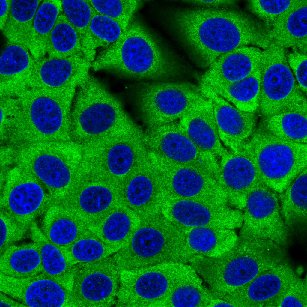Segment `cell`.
I'll return each instance as SVG.
<instances>
[{
    "mask_svg": "<svg viewBox=\"0 0 307 307\" xmlns=\"http://www.w3.org/2000/svg\"><path fill=\"white\" fill-rule=\"evenodd\" d=\"M71 117V122L90 134L103 133L118 125L134 126L121 100L90 72L76 86Z\"/></svg>",
    "mask_w": 307,
    "mask_h": 307,
    "instance_id": "8992f818",
    "label": "cell"
},
{
    "mask_svg": "<svg viewBox=\"0 0 307 307\" xmlns=\"http://www.w3.org/2000/svg\"><path fill=\"white\" fill-rule=\"evenodd\" d=\"M12 0H0V28L2 31L8 19Z\"/></svg>",
    "mask_w": 307,
    "mask_h": 307,
    "instance_id": "f907efd6",
    "label": "cell"
},
{
    "mask_svg": "<svg viewBox=\"0 0 307 307\" xmlns=\"http://www.w3.org/2000/svg\"><path fill=\"white\" fill-rule=\"evenodd\" d=\"M63 12L61 0H42L37 8L33 19V32L40 58L45 54L49 34Z\"/></svg>",
    "mask_w": 307,
    "mask_h": 307,
    "instance_id": "d590c367",
    "label": "cell"
},
{
    "mask_svg": "<svg viewBox=\"0 0 307 307\" xmlns=\"http://www.w3.org/2000/svg\"><path fill=\"white\" fill-rule=\"evenodd\" d=\"M263 51L258 47L245 46L223 54L207 68L199 83L218 85L246 77L260 67Z\"/></svg>",
    "mask_w": 307,
    "mask_h": 307,
    "instance_id": "44dd1931",
    "label": "cell"
},
{
    "mask_svg": "<svg viewBox=\"0 0 307 307\" xmlns=\"http://www.w3.org/2000/svg\"><path fill=\"white\" fill-rule=\"evenodd\" d=\"M1 186L0 210L27 229L54 202L35 177L17 165Z\"/></svg>",
    "mask_w": 307,
    "mask_h": 307,
    "instance_id": "30bf717a",
    "label": "cell"
},
{
    "mask_svg": "<svg viewBox=\"0 0 307 307\" xmlns=\"http://www.w3.org/2000/svg\"><path fill=\"white\" fill-rule=\"evenodd\" d=\"M120 271H129L169 262L185 263L179 230L163 233L153 225L142 226L112 255Z\"/></svg>",
    "mask_w": 307,
    "mask_h": 307,
    "instance_id": "9c48e42d",
    "label": "cell"
},
{
    "mask_svg": "<svg viewBox=\"0 0 307 307\" xmlns=\"http://www.w3.org/2000/svg\"><path fill=\"white\" fill-rule=\"evenodd\" d=\"M173 22L181 46L196 66L207 68L218 58L237 48L264 49L269 30L262 22L239 7H190L178 10Z\"/></svg>",
    "mask_w": 307,
    "mask_h": 307,
    "instance_id": "6da1fadb",
    "label": "cell"
},
{
    "mask_svg": "<svg viewBox=\"0 0 307 307\" xmlns=\"http://www.w3.org/2000/svg\"><path fill=\"white\" fill-rule=\"evenodd\" d=\"M239 236L268 239L285 247L291 242L280 213L278 193L262 182L248 196Z\"/></svg>",
    "mask_w": 307,
    "mask_h": 307,
    "instance_id": "4fadbf2b",
    "label": "cell"
},
{
    "mask_svg": "<svg viewBox=\"0 0 307 307\" xmlns=\"http://www.w3.org/2000/svg\"><path fill=\"white\" fill-rule=\"evenodd\" d=\"M78 83L63 88H30L17 97L23 119L13 136L18 144L60 142L61 133L71 123V109Z\"/></svg>",
    "mask_w": 307,
    "mask_h": 307,
    "instance_id": "3957f363",
    "label": "cell"
},
{
    "mask_svg": "<svg viewBox=\"0 0 307 307\" xmlns=\"http://www.w3.org/2000/svg\"><path fill=\"white\" fill-rule=\"evenodd\" d=\"M260 84L259 67L246 77L233 83L205 85L238 109L254 113L258 108Z\"/></svg>",
    "mask_w": 307,
    "mask_h": 307,
    "instance_id": "1f68e13d",
    "label": "cell"
},
{
    "mask_svg": "<svg viewBox=\"0 0 307 307\" xmlns=\"http://www.w3.org/2000/svg\"><path fill=\"white\" fill-rule=\"evenodd\" d=\"M299 278L285 263L263 272L222 299L236 307H272Z\"/></svg>",
    "mask_w": 307,
    "mask_h": 307,
    "instance_id": "2e32d148",
    "label": "cell"
},
{
    "mask_svg": "<svg viewBox=\"0 0 307 307\" xmlns=\"http://www.w3.org/2000/svg\"><path fill=\"white\" fill-rule=\"evenodd\" d=\"M287 53L273 42L263 50L258 108L264 117L307 108L306 97L289 66Z\"/></svg>",
    "mask_w": 307,
    "mask_h": 307,
    "instance_id": "52a82bcc",
    "label": "cell"
},
{
    "mask_svg": "<svg viewBox=\"0 0 307 307\" xmlns=\"http://www.w3.org/2000/svg\"><path fill=\"white\" fill-rule=\"evenodd\" d=\"M186 2L192 6L205 8H234L239 7V1L235 0H187Z\"/></svg>",
    "mask_w": 307,
    "mask_h": 307,
    "instance_id": "681fc988",
    "label": "cell"
},
{
    "mask_svg": "<svg viewBox=\"0 0 307 307\" xmlns=\"http://www.w3.org/2000/svg\"><path fill=\"white\" fill-rule=\"evenodd\" d=\"M307 0H298L270 26L271 42L307 54Z\"/></svg>",
    "mask_w": 307,
    "mask_h": 307,
    "instance_id": "d4e9b609",
    "label": "cell"
},
{
    "mask_svg": "<svg viewBox=\"0 0 307 307\" xmlns=\"http://www.w3.org/2000/svg\"><path fill=\"white\" fill-rule=\"evenodd\" d=\"M30 237L40 248L42 273L70 291L73 265L65 251L50 242L35 222L30 228Z\"/></svg>",
    "mask_w": 307,
    "mask_h": 307,
    "instance_id": "83f0119b",
    "label": "cell"
},
{
    "mask_svg": "<svg viewBox=\"0 0 307 307\" xmlns=\"http://www.w3.org/2000/svg\"><path fill=\"white\" fill-rule=\"evenodd\" d=\"M46 53L49 57L58 58L83 53L88 59L78 33L63 12L59 16L49 34Z\"/></svg>",
    "mask_w": 307,
    "mask_h": 307,
    "instance_id": "836d02e7",
    "label": "cell"
},
{
    "mask_svg": "<svg viewBox=\"0 0 307 307\" xmlns=\"http://www.w3.org/2000/svg\"><path fill=\"white\" fill-rule=\"evenodd\" d=\"M210 158L181 165L173 177L172 186L177 199L228 204L216 178L217 167Z\"/></svg>",
    "mask_w": 307,
    "mask_h": 307,
    "instance_id": "e0dca14e",
    "label": "cell"
},
{
    "mask_svg": "<svg viewBox=\"0 0 307 307\" xmlns=\"http://www.w3.org/2000/svg\"><path fill=\"white\" fill-rule=\"evenodd\" d=\"M97 12L117 22L124 31L135 13L142 4L141 1L128 0H88Z\"/></svg>",
    "mask_w": 307,
    "mask_h": 307,
    "instance_id": "f35d334b",
    "label": "cell"
},
{
    "mask_svg": "<svg viewBox=\"0 0 307 307\" xmlns=\"http://www.w3.org/2000/svg\"><path fill=\"white\" fill-rule=\"evenodd\" d=\"M67 202H53L41 216L40 228L52 243L65 250L77 239V229L71 219Z\"/></svg>",
    "mask_w": 307,
    "mask_h": 307,
    "instance_id": "4dcf8cb0",
    "label": "cell"
},
{
    "mask_svg": "<svg viewBox=\"0 0 307 307\" xmlns=\"http://www.w3.org/2000/svg\"><path fill=\"white\" fill-rule=\"evenodd\" d=\"M91 67L138 82L180 81L187 71L142 24L132 19L119 39L101 51Z\"/></svg>",
    "mask_w": 307,
    "mask_h": 307,
    "instance_id": "7a4b0ae2",
    "label": "cell"
},
{
    "mask_svg": "<svg viewBox=\"0 0 307 307\" xmlns=\"http://www.w3.org/2000/svg\"><path fill=\"white\" fill-rule=\"evenodd\" d=\"M0 273L15 278L33 276L42 272L40 252L35 242L13 244L0 253Z\"/></svg>",
    "mask_w": 307,
    "mask_h": 307,
    "instance_id": "f1b7e54d",
    "label": "cell"
},
{
    "mask_svg": "<svg viewBox=\"0 0 307 307\" xmlns=\"http://www.w3.org/2000/svg\"><path fill=\"white\" fill-rule=\"evenodd\" d=\"M28 229L0 210V253L22 239Z\"/></svg>",
    "mask_w": 307,
    "mask_h": 307,
    "instance_id": "bcb514c9",
    "label": "cell"
},
{
    "mask_svg": "<svg viewBox=\"0 0 307 307\" xmlns=\"http://www.w3.org/2000/svg\"><path fill=\"white\" fill-rule=\"evenodd\" d=\"M91 64L83 53L41 58L31 75L29 88L59 89L78 83L89 72Z\"/></svg>",
    "mask_w": 307,
    "mask_h": 307,
    "instance_id": "ffe728a7",
    "label": "cell"
},
{
    "mask_svg": "<svg viewBox=\"0 0 307 307\" xmlns=\"http://www.w3.org/2000/svg\"><path fill=\"white\" fill-rule=\"evenodd\" d=\"M133 160L131 148L124 144L116 145L111 148L108 155L107 163L111 172L116 175H124L129 171Z\"/></svg>",
    "mask_w": 307,
    "mask_h": 307,
    "instance_id": "f6af8a7d",
    "label": "cell"
},
{
    "mask_svg": "<svg viewBox=\"0 0 307 307\" xmlns=\"http://www.w3.org/2000/svg\"><path fill=\"white\" fill-rule=\"evenodd\" d=\"M120 272L112 255L74 265L70 292L73 307L115 305Z\"/></svg>",
    "mask_w": 307,
    "mask_h": 307,
    "instance_id": "8fae6325",
    "label": "cell"
},
{
    "mask_svg": "<svg viewBox=\"0 0 307 307\" xmlns=\"http://www.w3.org/2000/svg\"><path fill=\"white\" fill-rule=\"evenodd\" d=\"M207 307H236L235 306L223 299L215 297L207 305Z\"/></svg>",
    "mask_w": 307,
    "mask_h": 307,
    "instance_id": "f5cc1de1",
    "label": "cell"
},
{
    "mask_svg": "<svg viewBox=\"0 0 307 307\" xmlns=\"http://www.w3.org/2000/svg\"><path fill=\"white\" fill-rule=\"evenodd\" d=\"M216 178L225 192L229 205L243 210L247 197L262 182L254 163L243 145L222 157Z\"/></svg>",
    "mask_w": 307,
    "mask_h": 307,
    "instance_id": "9a60e30c",
    "label": "cell"
},
{
    "mask_svg": "<svg viewBox=\"0 0 307 307\" xmlns=\"http://www.w3.org/2000/svg\"><path fill=\"white\" fill-rule=\"evenodd\" d=\"M307 108L287 111L264 117L260 123L282 139L307 144Z\"/></svg>",
    "mask_w": 307,
    "mask_h": 307,
    "instance_id": "d6a6232c",
    "label": "cell"
},
{
    "mask_svg": "<svg viewBox=\"0 0 307 307\" xmlns=\"http://www.w3.org/2000/svg\"><path fill=\"white\" fill-rule=\"evenodd\" d=\"M178 226L221 227L235 230L243 223L242 210L226 203L177 199L171 209Z\"/></svg>",
    "mask_w": 307,
    "mask_h": 307,
    "instance_id": "ac0fdd59",
    "label": "cell"
},
{
    "mask_svg": "<svg viewBox=\"0 0 307 307\" xmlns=\"http://www.w3.org/2000/svg\"><path fill=\"white\" fill-rule=\"evenodd\" d=\"M0 300V307H28L1 291Z\"/></svg>",
    "mask_w": 307,
    "mask_h": 307,
    "instance_id": "816d5d0a",
    "label": "cell"
},
{
    "mask_svg": "<svg viewBox=\"0 0 307 307\" xmlns=\"http://www.w3.org/2000/svg\"><path fill=\"white\" fill-rule=\"evenodd\" d=\"M42 0H12L9 17L1 31L8 41L27 48L37 60L40 59L33 32V22Z\"/></svg>",
    "mask_w": 307,
    "mask_h": 307,
    "instance_id": "4316f807",
    "label": "cell"
},
{
    "mask_svg": "<svg viewBox=\"0 0 307 307\" xmlns=\"http://www.w3.org/2000/svg\"><path fill=\"white\" fill-rule=\"evenodd\" d=\"M205 96L180 119L181 125L203 153L222 157L227 152L221 143L211 103Z\"/></svg>",
    "mask_w": 307,
    "mask_h": 307,
    "instance_id": "603a6c76",
    "label": "cell"
},
{
    "mask_svg": "<svg viewBox=\"0 0 307 307\" xmlns=\"http://www.w3.org/2000/svg\"><path fill=\"white\" fill-rule=\"evenodd\" d=\"M120 249L103 240L85 237L77 239L64 251L74 265L100 260L112 255Z\"/></svg>",
    "mask_w": 307,
    "mask_h": 307,
    "instance_id": "8d00e7d4",
    "label": "cell"
},
{
    "mask_svg": "<svg viewBox=\"0 0 307 307\" xmlns=\"http://www.w3.org/2000/svg\"><path fill=\"white\" fill-rule=\"evenodd\" d=\"M199 86L211 103L214 117L221 141L234 150L244 144L257 126L254 113L241 111L224 99L210 87Z\"/></svg>",
    "mask_w": 307,
    "mask_h": 307,
    "instance_id": "d6986e66",
    "label": "cell"
},
{
    "mask_svg": "<svg viewBox=\"0 0 307 307\" xmlns=\"http://www.w3.org/2000/svg\"><path fill=\"white\" fill-rule=\"evenodd\" d=\"M112 199V192L109 189L100 186H92L82 192L79 203L85 212L94 214L106 209L111 204Z\"/></svg>",
    "mask_w": 307,
    "mask_h": 307,
    "instance_id": "7bdbcfd3",
    "label": "cell"
},
{
    "mask_svg": "<svg viewBox=\"0 0 307 307\" xmlns=\"http://www.w3.org/2000/svg\"><path fill=\"white\" fill-rule=\"evenodd\" d=\"M0 291L28 307H73L70 291L41 273L15 278L0 273Z\"/></svg>",
    "mask_w": 307,
    "mask_h": 307,
    "instance_id": "5bb4252c",
    "label": "cell"
},
{
    "mask_svg": "<svg viewBox=\"0 0 307 307\" xmlns=\"http://www.w3.org/2000/svg\"><path fill=\"white\" fill-rule=\"evenodd\" d=\"M60 142H37L17 147V165L37 178L54 202L68 199L67 187L71 174L62 157Z\"/></svg>",
    "mask_w": 307,
    "mask_h": 307,
    "instance_id": "7c38bea8",
    "label": "cell"
},
{
    "mask_svg": "<svg viewBox=\"0 0 307 307\" xmlns=\"http://www.w3.org/2000/svg\"><path fill=\"white\" fill-rule=\"evenodd\" d=\"M215 297L193 267L166 296L152 307H207Z\"/></svg>",
    "mask_w": 307,
    "mask_h": 307,
    "instance_id": "f546056e",
    "label": "cell"
},
{
    "mask_svg": "<svg viewBox=\"0 0 307 307\" xmlns=\"http://www.w3.org/2000/svg\"><path fill=\"white\" fill-rule=\"evenodd\" d=\"M90 31L96 48L114 43L125 31L116 21L96 11L91 21Z\"/></svg>",
    "mask_w": 307,
    "mask_h": 307,
    "instance_id": "60d3db41",
    "label": "cell"
},
{
    "mask_svg": "<svg viewBox=\"0 0 307 307\" xmlns=\"http://www.w3.org/2000/svg\"><path fill=\"white\" fill-rule=\"evenodd\" d=\"M261 181L278 194L284 191L307 167V145L286 141L260 123L244 144Z\"/></svg>",
    "mask_w": 307,
    "mask_h": 307,
    "instance_id": "277c9868",
    "label": "cell"
},
{
    "mask_svg": "<svg viewBox=\"0 0 307 307\" xmlns=\"http://www.w3.org/2000/svg\"><path fill=\"white\" fill-rule=\"evenodd\" d=\"M289 66L301 90L307 93V54L292 50L287 54Z\"/></svg>",
    "mask_w": 307,
    "mask_h": 307,
    "instance_id": "c3c4849f",
    "label": "cell"
},
{
    "mask_svg": "<svg viewBox=\"0 0 307 307\" xmlns=\"http://www.w3.org/2000/svg\"><path fill=\"white\" fill-rule=\"evenodd\" d=\"M130 94L137 115L152 125L180 119L205 97L199 85L180 81L138 82Z\"/></svg>",
    "mask_w": 307,
    "mask_h": 307,
    "instance_id": "5b68a950",
    "label": "cell"
},
{
    "mask_svg": "<svg viewBox=\"0 0 307 307\" xmlns=\"http://www.w3.org/2000/svg\"><path fill=\"white\" fill-rule=\"evenodd\" d=\"M37 60L25 47L7 41L1 54L0 97H17L28 89Z\"/></svg>",
    "mask_w": 307,
    "mask_h": 307,
    "instance_id": "7402d4cb",
    "label": "cell"
},
{
    "mask_svg": "<svg viewBox=\"0 0 307 307\" xmlns=\"http://www.w3.org/2000/svg\"><path fill=\"white\" fill-rule=\"evenodd\" d=\"M62 2L64 13L78 33L88 58L92 62L95 58L96 48L91 35L90 25L96 11L88 0Z\"/></svg>",
    "mask_w": 307,
    "mask_h": 307,
    "instance_id": "e575fe53",
    "label": "cell"
},
{
    "mask_svg": "<svg viewBox=\"0 0 307 307\" xmlns=\"http://www.w3.org/2000/svg\"><path fill=\"white\" fill-rule=\"evenodd\" d=\"M154 193L152 182L143 175L133 178L129 183L126 190L128 201L132 207L137 208L147 205L153 198Z\"/></svg>",
    "mask_w": 307,
    "mask_h": 307,
    "instance_id": "ee69618b",
    "label": "cell"
},
{
    "mask_svg": "<svg viewBox=\"0 0 307 307\" xmlns=\"http://www.w3.org/2000/svg\"><path fill=\"white\" fill-rule=\"evenodd\" d=\"M185 261L198 257H216L230 249L238 239L234 229L221 227H180Z\"/></svg>",
    "mask_w": 307,
    "mask_h": 307,
    "instance_id": "cb8c5ba5",
    "label": "cell"
},
{
    "mask_svg": "<svg viewBox=\"0 0 307 307\" xmlns=\"http://www.w3.org/2000/svg\"><path fill=\"white\" fill-rule=\"evenodd\" d=\"M298 0L246 1L245 10L265 23L270 28L282 15Z\"/></svg>",
    "mask_w": 307,
    "mask_h": 307,
    "instance_id": "ab89813d",
    "label": "cell"
},
{
    "mask_svg": "<svg viewBox=\"0 0 307 307\" xmlns=\"http://www.w3.org/2000/svg\"><path fill=\"white\" fill-rule=\"evenodd\" d=\"M280 213L291 236L306 233L307 167L282 193L278 194Z\"/></svg>",
    "mask_w": 307,
    "mask_h": 307,
    "instance_id": "484cf974",
    "label": "cell"
},
{
    "mask_svg": "<svg viewBox=\"0 0 307 307\" xmlns=\"http://www.w3.org/2000/svg\"><path fill=\"white\" fill-rule=\"evenodd\" d=\"M161 145L168 157L181 165L210 157L196 146L185 131L169 133L162 139Z\"/></svg>",
    "mask_w": 307,
    "mask_h": 307,
    "instance_id": "74e56055",
    "label": "cell"
},
{
    "mask_svg": "<svg viewBox=\"0 0 307 307\" xmlns=\"http://www.w3.org/2000/svg\"><path fill=\"white\" fill-rule=\"evenodd\" d=\"M192 268L188 263L169 262L121 271L115 305L152 307L166 296Z\"/></svg>",
    "mask_w": 307,
    "mask_h": 307,
    "instance_id": "ba28073f",
    "label": "cell"
},
{
    "mask_svg": "<svg viewBox=\"0 0 307 307\" xmlns=\"http://www.w3.org/2000/svg\"><path fill=\"white\" fill-rule=\"evenodd\" d=\"M131 226L130 219L123 212H117L110 215L102 227L103 239L110 245L120 249L127 242Z\"/></svg>",
    "mask_w": 307,
    "mask_h": 307,
    "instance_id": "b9f144b4",
    "label": "cell"
},
{
    "mask_svg": "<svg viewBox=\"0 0 307 307\" xmlns=\"http://www.w3.org/2000/svg\"><path fill=\"white\" fill-rule=\"evenodd\" d=\"M273 306L306 307V280L299 278L276 300Z\"/></svg>",
    "mask_w": 307,
    "mask_h": 307,
    "instance_id": "7dc6e473",
    "label": "cell"
}]
</instances>
